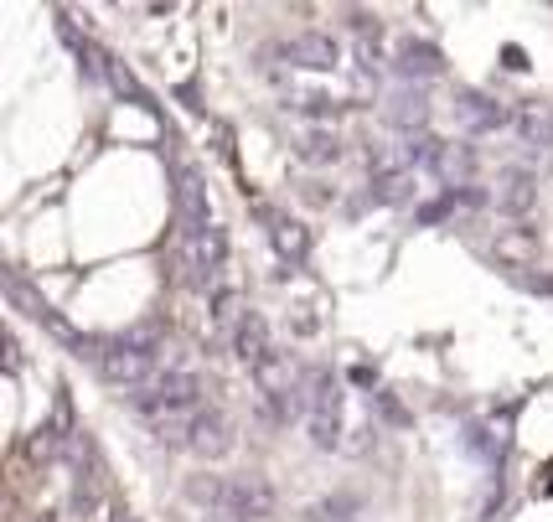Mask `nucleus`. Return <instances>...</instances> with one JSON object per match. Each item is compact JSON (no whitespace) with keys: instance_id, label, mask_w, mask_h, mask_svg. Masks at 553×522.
<instances>
[{"instance_id":"obj_5","label":"nucleus","mask_w":553,"mask_h":522,"mask_svg":"<svg viewBox=\"0 0 553 522\" xmlns=\"http://www.w3.org/2000/svg\"><path fill=\"white\" fill-rule=\"evenodd\" d=\"M156 440H161V445H181V450H192V455H202V460H223V455H233V445H238L233 419H228L223 409H202V414H192V419L161 424Z\"/></svg>"},{"instance_id":"obj_17","label":"nucleus","mask_w":553,"mask_h":522,"mask_svg":"<svg viewBox=\"0 0 553 522\" xmlns=\"http://www.w3.org/2000/svg\"><path fill=\"white\" fill-rule=\"evenodd\" d=\"M471 171H476V150H471V145H440L435 166H429V176H440L445 192L471 187Z\"/></svg>"},{"instance_id":"obj_1","label":"nucleus","mask_w":553,"mask_h":522,"mask_svg":"<svg viewBox=\"0 0 553 522\" xmlns=\"http://www.w3.org/2000/svg\"><path fill=\"white\" fill-rule=\"evenodd\" d=\"M187 497L207 507V517H223V522H264L280 507L264 476H197L187 481Z\"/></svg>"},{"instance_id":"obj_10","label":"nucleus","mask_w":553,"mask_h":522,"mask_svg":"<svg viewBox=\"0 0 553 522\" xmlns=\"http://www.w3.org/2000/svg\"><path fill=\"white\" fill-rule=\"evenodd\" d=\"M533 202H538V176L522 171V166H507L497 176V187H491V207L507 212V218H528Z\"/></svg>"},{"instance_id":"obj_2","label":"nucleus","mask_w":553,"mask_h":522,"mask_svg":"<svg viewBox=\"0 0 553 522\" xmlns=\"http://www.w3.org/2000/svg\"><path fill=\"white\" fill-rule=\"evenodd\" d=\"M135 414H145L150 424H176V419H192L207 409V383L202 373H192V367H166V373L156 383H145L140 393H130Z\"/></svg>"},{"instance_id":"obj_6","label":"nucleus","mask_w":553,"mask_h":522,"mask_svg":"<svg viewBox=\"0 0 553 522\" xmlns=\"http://www.w3.org/2000/svg\"><path fill=\"white\" fill-rule=\"evenodd\" d=\"M6 295H11V305H16V311H26L32 321H42V326H47L52 336H63L68 347H78V357H83V352H88V357H99V347H104V342H88V336H78V331H73V326H68V321L57 316L52 305H47V300H42V295L32 290V285L21 280L16 269H6Z\"/></svg>"},{"instance_id":"obj_7","label":"nucleus","mask_w":553,"mask_h":522,"mask_svg":"<svg viewBox=\"0 0 553 522\" xmlns=\"http://www.w3.org/2000/svg\"><path fill=\"white\" fill-rule=\"evenodd\" d=\"M181 264L192 269L197 285H218V274H223V264H228V233H223L218 223L187 228V233H181Z\"/></svg>"},{"instance_id":"obj_19","label":"nucleus","mask_w":553,"mask_h":522,"mask_svg":"<svg viewBox=\"0 0 553 522\" xmlns=\"http://www.w3.org/2000/svg\"><path fill=\"white\" fill-rule=\"evenodd\" d=\"M295 156H300L305 166H336V161H342V140L326 135V130H305V135L295 140Z\"/></svg>"},{"instance_id":"obj_9","label":"nucleus","mask_w":553,"mask_h":522,"mask_svg":"<svg viewBox=\"0 0 553 522\" xmlns=\"http://www.w3.org/2000/svg\"><path fill=\"white\" fill-rule=\"evenodd\" d=\"M228 347H233V357L249 367V378L259 373V367L274 357V342H269V321L259 316V311H238V321H233V331H228Z\"/></svg>"},{"instance_id":"obj_15","label":"nucleus","mask_w":553,"mask_h":522,"mask_svg":"<svg viewBox=\"0 0 553 522\" xmlns=\"http://www.w3.org/2000/svg\"><path fill=\"white\" fill-rule=\"evenodd\" d=\"M383 119H388L398 135H424V125H429V104H424L419 88H398V94L383 104Z\"/></svg>"},{"instance_id":"obj_11","label":"nucleus","mask_w":553,"mask_h":522,"mask_svg":"<svg viewBox=\"0 0 553 522\" xmlns=\"http://www.w3.org/2000/svg\"><path fill=\"white\" fill-rule=\"evenodd\" d=\"M393 73L404 83H424V78H440L445 73V57L435 42H419V37H404L393 47Z\"/></svg>"},{"instance_id":"obj_18","label":"nucleus","mask_w":553,"mask_h":522,"mask_svg":"<svg viewBox=\"0 0 553 522\" xmlns=\"http://www.w3.org/2000/svg\"><path fill=\"white\" fill-rule=\"evenodd\" d=\"M264 223H269L274 254H280L285 264H305V254H311V233H305L295 218H280V212H264Z\"/></svg>"},{"instance_id":"obj_21","label":"nucleus","mask_w":553,"mask_h":522,"mask_svg":"<svg viewBox=\"0 0 553 522\" xmlns=\"http://www.w3.org/2000/svg\"><path fill=\"white\" fill-rule=\"evenodd\" d=\"M109 522H135V512H125V507H114V512H109Z\"/></svg>"},{"instance_id":"obj_3","label":"nucleus","mask_w":553,"mask_h":522,"mask_svg":"<svg viewBox=\"0 0 553 522\" xmlns=\"http://www.w3.org/2000/svg\"><path fill=\"white\" fill-rule=\"evenodd\" d=\"M99 373L125 388V393H140L145 383H156L166 367H161V331H130V336H114V342L99 347Z\"/></svg>"},{"instance_id":"obj_8","label":"nucleus","mask_w":553,"mask_h":522,"mask_svg":"<svg viewBox=\"0 0 553 522\" xmlns=\"http://www.w3.org/2000/svg\"><path fill=\"white\" fill-rule=\"evenodd\" d=\"M274 52H280L290 68H305V73H331L336 63H342V47H336L331 32H295Z\"/></svg>"},{"instance_id":"obj_16","label":"nucleus","mask_w":553,"mask_h":522,"mask_svg":"<svg viewBox=\"0 0 553 522\" xmlns=\"http://www.w3.org/2000/svg\"><path fill=\"white\" fill-rule=\"evenodd\" d=\"M491 259L507 264V269H533L538 259V233L533 228H502L491 238Z\"/></svg>"},{"instance_id":"obj_13","label":"nucleus","mask_w":553,"mask_h":522,"mask_svg":"<svg viewBox=\"0 0 553 522\" xmlns=\"http://www.w3.org/2000/svg\"><path fill=\"white\" fill-rule=\"evenodd\" d=\"M176 218H181V233L187 228H207L212 223V207H207V187L192 166H176Z\"/></svg>"},{"instance_id":"obj_14","label":"nucleus","mask_w":553,"mask_h":522,"mask_svg":"<svg viewBox=\"0 0 553 522\" xmlns=\"http://www.w3.org/2000/svg\"><path fill=\"white\" fill-rule=\"evenodd\" d=\"M512 130H517V140H522V150H528V156H538V161L553 156V109H548V104L517 109Z\"/></svg>"},{"instance_id":"obj_20","label":"nucleus","mask_w":553,"mask_h":522,"mask_svg":"<svg viewBox=\"0 0 553 522\" xmlns=\"http://www.w3.org/2000/svg\"><path fill=\"white\" fill-rule=\"evenodd\" d=\"M409 187H414V171H383V176L367 181V197L373 202H404Z\"/></svg>"},{"instance_id":"obj_12","label":"nucleus","mask_w":553,"mask_h":522,"mask_svg":"<svg viewBox=\"0 0 553 522\" xmlns=\"http://www.w3.org/2000/svg\"><path fill=\"white\" fill-rule=\"evenodd\" d=\"M455 119H460V130H471V135H491V130L512 125L517 114L502 99H491V94H460L455 99Z\"/></svg>"},{"instance_id":"obj_4","label":"nucleus","mask_w":553,"mask_h":522,"mask_svg":"<svg viewBox=\"0 0 553 522\" xmlns=\"http://www.w3.org/2000/svg\"><path fill=\"white\" fill-rule=\"evenodd\" d=\"M305 429L316 450H342V383L331 367L305 373Z\"/></svg>"}]
</instances>
